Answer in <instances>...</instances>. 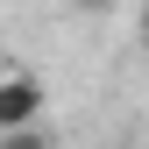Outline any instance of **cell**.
Returning a JSON list of instances; mask_svg holds the SVG:
<instances>
[{"mask_svg":"<svg viewBox=\"0 0 149 149\" xmlns=\"http://www.w3.org/2000/svg\"><path fill=\"white\" fill-rule=\"evenodd\" d=\"M142 36H149V7H142Z\"/></svg>","mask_w":149,"mask_h":149,"instance_id":"cell-4","label":"cell"},{"mask_svg":"<svg viewBox=\"0 0 149 149\" xmlns=\"http://www.w3.org/2000/svg\"><path fill=\"white\" fill-rule=\"evenodd\" d=\"M71 7H78V14H107L114 0H71Z\"/></svg>","mask_w":149,"mask_h":149,"instance_id":"cell-3","label":"cell"},{"mask_svg":"<svg viewBox=\"0 0 149 149\" xmlns=\"http://www.w3.org/2000/svg\"><path fill=\"white\" fill-rule=\"evenodd\" d=\"M50 114V85L36 71H0V128H36Z\"/></svg>","mask_w":149,"mask_h":149,"instance_id":"cell-1","label":"cell"},{"mask_svg":"<svg viewBox=\"0 0 149 149\" xmlns=\"http://www.w3.org/2000/svg\"><path fill=\"white\" fill-rule=\"evenodd\" d=\"M0 149H57V142H50V128L36 121V128H0Z\"/></svg>","mask_w":149,"mask_h":149,"instance_id":"cell-2","label":"cell"}]
</instances>
